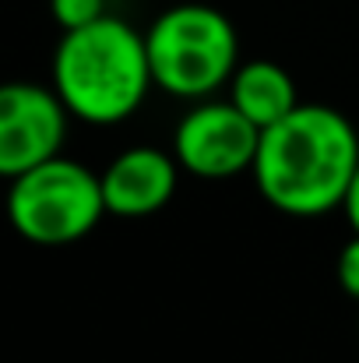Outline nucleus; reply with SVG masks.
Instances as JSON below:
<instances>
[{"instance_id":"obj_1","label":"nucleus","mask_w":359,"mask_h":363,"mask_svg":"<svg viewBox=\"0 0 359 363\" xmlns=\"http://www.w3.org/2000/svg\"><path fill=\"white\" fill-rule=\"evenodd\" d=\"M359 166V134L346 113L324 103H300L261 130L253 184L261 198L296 219L342 208Z\"/></svg>"},{"instance_id":"obj_2","label":"nucleus","mask_w":359,"mask_h":363,"mask_svg":"<svg viewBox=\"0 0 359 363\" xmlns=\"http://www.w3.org/2000/svg\"><path fill=\"white\" fill-rule=\"evenodd\" d=\"M144 32L103 14L92 25L60 35L53 53V89L71 117L85 123H120L141 110L152 89Z\"/></svg>"},{"instance_id":"obj_3","label":"nucleus","mask_w":359,"mask_h":363,"mask_svg":"<svg viewBox=\"0 0 359 363\" xmlns=\"http://www.w3.org/2000/svg\"><path fill=\"white\" fill-rule=\"evenodd\" d=\"M155 89L180 99H205L229 85L239 64L233 21L208 4H176L144 32Z\"/></svg>"},{"instance_id":"obj_4","label":"nucleus","mask_w":359,"mask_h":363,"mask_svg":"<svg viewBox=\"0 0 359 363\" xmlns=\"http://www.w3.org/2000/svg\"><path fill=\"white\" fill-rule=\"evenodd\" d=\"M103 216V180L67 155H53L25 169L7 191V219L14 233L39 247L78 243L99 226Z\"/></svg>"},{"instance_id":"obj_5","label":"nucleus","mask_w":359,"mask_h":363,"mask_svg":"<svg viewBox=\"0 0 359 363\" xmlns=\"http://www.w3.org/2000/svg\"><path fill=\"white\" fill-rule=\"evenodd\" d=\"M67 106L57 89L35 82L0 85V177H21L25 169L60 155L67 138Z\"/></svg>"},{"instance_id":"obj_6","label":"nucleus","mask_w":359,"mask_h":363,"mask_svg":"<svg viewBox=\"0 0 359 363\" xmlns=\"http://www.w3.org/2000/svg\"><path fill=\"white\" fill-rule=\"evenodd\" d=\"M261 141V127L246 121L237 106L226 103H201L173 134V155L180 169L205 177V180H226L253 166Z\"/></svg>"},{"instance_id":"obj_7","label":"nucleus","mask_w":359,"mask_h":363,"mask_svg":"<svg viewBox=\"0 0 359 363\" xmlns=\"http://www.w3.org/2000/svg\"><path fill=\"white\" fill-rule=\"evenodd\" d=\"M99 180H103L106 216L144 219V216H155L159 208H166L169 198L176 194L180 162H176V155H169L162 148L134 145V148L120 152L99 173Z\"/></svg>"},{"instance_id":"obj_8","label":"nucleus","mask_w":359,"mask_h":363,"mask_svg":"<svg viewBox=\"0 0 359 363\" xmlns=\"http://www.w3.org/2000/svg\"><path fill=\"white\" fill-rule=\"evenodd\" d=\"M229 103L264 130L292 113L300 106V96L285 67H278L275 60H250L239 64L229 78Z\"/></svg>"},{"instance_id":"obj_9","label":"nucleus","mask_w":359,"mask_h":363,"mask_svg":"<svg viewBox=\"0 0 359 363\" xmlns=\"http://www.w3.org/2000/svg\"><path fill=\"white\" fill-rule=\"evenodd\" d=\"M50 14L64 32H71V28L99 21L106 14V0H50Z\"/></svg>"},{"instance_id":"obj_10","label":"nucleus","mask_w":359,"mask_h":363,"mask_svg":"<svg viewBox=\"0 0 359 363\" xmlns=\"http://www.w3.org/2000/svg\"><path fill=\"white\" fill-rule=\"evenodd\" d=\"M335 275H338V286L353 300H359V233H353V240L342 247L338 264H335Z\"/></svg>"},{"instance_id":"obj_11","label":"nucleus","mask_w":359,"mask_h":363,"mask_svg":"<svg viewBox=\"0 0 359 363\" xmlns=\"http://www.w3.org/2000/svg\"><path fill=\"white\" fill-rule=\"evenodd\" d=\"M342 212H346L353 233H359V166H356V173H353V184H349L346 198H342Z\"/></svg>"}]
</instances>
